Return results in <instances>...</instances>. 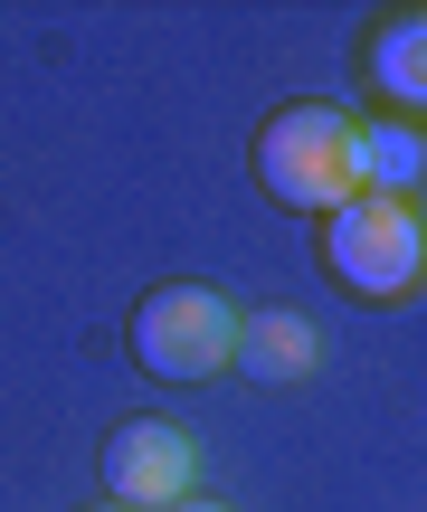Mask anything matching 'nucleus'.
I'll return each mask as SVG.
<instances>
[{
	"instance_id": "5",
	"label": "nucleus",
	"mask_w": 427,
	"mask_h": 512,
	"mask_svg": "<svg viewBox=\"0 0 427 512\" xmlns=\"http://www.w3.org/2000/svg\"><path fill=\"white\" fill-rule=\"evenodd\" d=\"M352 171L361 190H380V200H409V190L427 181V133L418 124H352Z\"/></svg>"
},
{
	"instance_id": "1",
	"label": "nucleus",
	"mask_w": 427,
	"mask_h": 512,
	"mask_svg": "<svg viewBox=\"0 0 427 512\" xmlns=\"http://www.w3.org/2000/svg\"><path fill=\"white\" fill-rule=\"evenodd\" d=\"M257 181H266V200H276V209L333 219V209L361 190V171H352V114L323 105V95L276 105V114H266V133H257Z\"/></svg>"
},
{
	"instance_id": "4",
	"label": "nucleus",
	"mask_w": 427,
	"mask_h": 512,
	"mask_svg": "<svg viewBox=\"0 0 427 512\" xmlns=\"http://www.w3.org/2000/svg\"><path fill=\"white\" fill-rule=\"evenodd\" d=\"M190 475H200V456H190V437L171 418H124L105 437V494L124 512H171L190 494Z\"/></svg>"
},
{
	"instance_id": "8",
	"label": "nucleus",
	"mask_w": 427,
	"mask_h": 512,
	"mask_svg": "<svg viewBox=\"0 0 427 512\" xmlns=\"http://www.w3.org/2000/svg\"><path fill=\"white\" fill-rule=\"evenodd\" d=\"M171 512H219V503H200V494H181V503H171Z\"/></svg>"
},
{
	"instance_id": "2",
	"label": "nucleus",
	"mask_w": 427,
	"mask_h": 512,
	"mask_svg": "<svg viewBox=\"0 0 427 512\" xmlns=\"http://www.w3.org/2000/svg\"><path fill=\"white\" fill-rule=\"evenodd\" d=\"M323 266H333V285L361 294V304L418 294L427 285V209L418 200H380V190H352V200L323 219Z\"/></svg>"
},
{
	"instance_id": "6",
	"label": "nucleus",
	"mask_w": 427,
	"mask_h": 512,
	"mask_svg": "<svg viewBox=\"0 0 427 512\" xmlns=\"http://www.w3.org/2000/svg\"><path fill=\"white\" fill-rule=\"evenodd\" d=\"M238 361H247V380H304V370L323 361V332L304 323V313H247L238 323Z\"/></svg>"
},
{
	"instance_id": "3",
	"label": "nucleus",
	"mask_w": 427,
	"mask_h": 512,
	"mask_svg": "<svg viewBox=\"0 0 427 512\" xmlns=\"http://www.w3.org/2000/svg\"><path fill=\"white\" fill-rule=\"evenodd\" d=\"M133 361L152 370V380H209V370L238 361V304L209 285H152L143 304H133Z\"/></svg>"
},
{
	"instance_id": "9",
	"label": "nucleus",
	"mask_w": 427,
	"mask_h": 512,
	"mask_svg": "<svg viewBox=\"0 0 427 512\" xmlns=\"http://www.w3.org/2000/svg\"><path fill=\"white\" fill-rule=\"evenodd\" d=\"M86 512H124V503H86Z\"/></svg>"
},
{
	"instance_id": "7",
	"label": "nucleus",
	"mask_w": 427,
	"mask_h": 512,
	"mask_svg": "<svg viewBox=\"0 0 427 512\" xmlns=\"http://www.w3.org/2000/svg\"><path fill=\"white\" fill-rule=\"evenodd\" d=\"M371 86L390 95L399 114H427V10L390 19V29L371 38Z\"/></svg>"
}]
</instances>
